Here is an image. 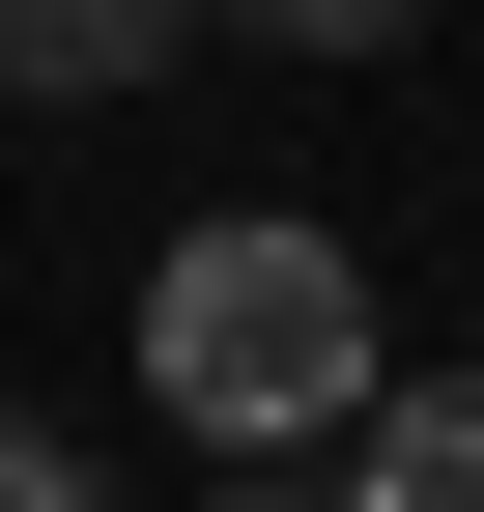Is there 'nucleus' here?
<instances>
[{
	"instance_id": "nucleus-1",
	"label": "nucleus",
	"mask_w": 484,
	"mask_h": 512,
	"mask_svg": "<svg viewBox=\"0 0 484 512\" xmlns=\"http://www.w3.org/2000/svg\"><path fill=\"white\" fill-rule=\"evenodd\" d=\"M143 399H171V456H342V427L399 399L371 256L342 228H171L143 256Z\"/></svg>"
},
{
	"instance_id": "nucleus-2",
	"label": "nucleus",
	"mask_w": 484,
	"mask_h": 512,
	"mask_svg": "<svg viewBox=\"0 0 484 512\" xmlns=\"http://www.w3.org/2000/svg\"><path fill=\"white\" fill-rule=\"evenodd\" d=\"M200 57V0H0V86L29 114H114V86H171Z\"/></svg>"
},
{
	"instance_id": "nucleus-3",
	"label": "nucleus",
	"mask_w": 484,
	"mask_h": 512,
	"mask_svg": "<svg viewBox=\"0 0 484 512\" xmlns=\"http://www.w3.org/2000/svg\"><path fill=\"white\" fill-rule=\"evenodd\" d=\"M342 512H484V370H428V399L342 427Z\"/></svg>"
},
{
	"instance_id": "nucleus-4",
	"label": "nucleus",
	"mask_w": 484,
	"mask_h": 512,
	"mask_svg": "<svg viewBox=\"0 0 484 512\" xmlns=\"http://www.w3.org/2000/svg\"><path fill=\"white\" fill-rule=\"evenodd\" d=\"M200 29H257V57H399L428 0H200Z\"/></svg>"
},
{
	"instance_id": "nucleus-5",
	"label": "nucleus",
	"mask_w": 484,
	"mask_h": 512,
	"mask_svg": "<svg viewBox=\"0 0 484 512\" xmlns=\"http://www.w3.org/2000/svg\"><path fill=\"white\" fill-rule=\"evenodd\" d=\"M171 512H342V456H200Z\"/></svg>"
},
{
	"instance_id": "nucleus-6",
	"label": "nucleus",
	"mask_w": 484,
	"mask_h": 512,
	"mask_svg": "<svg viewBox=\"0 0 484 512\" xmlns=\"http://www.w3.org/2000/svg\"><path fill=\"white\" fill-rule=\"evenodd\" d=\"M0 512H86V456H57V427H29V399H0Z\"/></svg>"
}]
</instances>
